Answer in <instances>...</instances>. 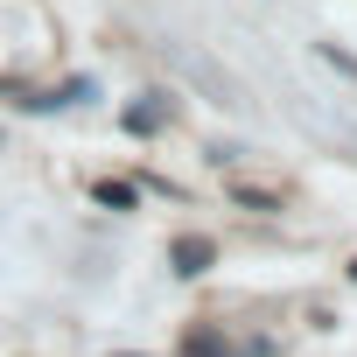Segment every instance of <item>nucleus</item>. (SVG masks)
Returning <instances> with one entry per match:
<instances>
[{"label": "nucleus", "instance_id": "obj_5", "mask_svg": "<svg viewBox=\"0 0 357 357\" xmlns=\"http://www.w3.org/2000/svg\"><path fill=\"white\" fill-rule=\"evenodd\" d=\"M350 280H357V266H350Z\"/></svg>", "mask_w": 357, "mask_h": 357}, {"label": "nucleus", "instance_id": "obj_2", "mask_svg": "<svg viewBox=\"0 0 357 357\" xmlns=\"http://www.w3.org/2000/svg\"><path fill=\"white\" fill-rule=\"evenodd\" d=\"M183 357H238V350H231L218 329H190V336H183Z\"/></svg>", "mask_w": 357, "mask_h": 357}, {"label": "nucleus", "instance_id": "obj_1", "mask_svg": "<svg viewBox=\"0 0 357 357\" xmlns=\"http://www.w3.org/2000/svg\"><path fill=\"white\" fill-rule=\"evenodd\" d=\"M168 259H175V273H204L211 266V238H175Z\"/></svg>", "mask_w": 357, "mask_h": 357}, {"label": "nucleus", "instance_id": "obj_3", "mask_svg": "<svg viewBox=\"0 0 357 357\" xmlns=\"http://www.w3.org/2000/svg\"><path fill=\"white\" fill-rule=\"evenodd\" d=\"M91 204H105V211H133L140 197H133L126 183H91Z\"/></svg>", "mask_w": 357, "mask_h": 357}, {"label": "nucleus", "instance_id": "obj_4", "mask_svg": "<svg viewBox=\"0 0 357 357\" xmlns=\"http://www.w3.org/2000/svg\"><path fill=\"white\" fill-rule=\"evenodd\" d=\"M322 56H329L336 70H350V77H357V56H343V50H322Z\"/></svg>", "mask_w": 357, "mask_h": 357}]
</instances>
